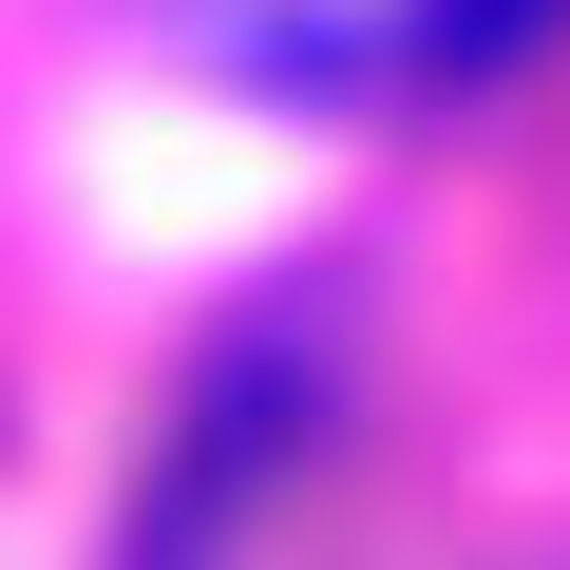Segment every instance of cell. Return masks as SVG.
I'll return each instance as SVG.
<instances>
[{"instance_id":"6da1fadb","label":"cell","mask_w":570,"mask_h":570,"mask_svg":"<svg viewBox=\"0 0 570 570\" xmlns=\"http://www.w3.org/2000/svg\"><path fill=\"white\" fill-rule=\"evenodd\" d=\"M285 419H324V324H247V343H228V381H209V419H190L153 532H209V513L247 494V456H285Z\"/></svg>"},{"instance_id":"7a4b0ae2","label":"cell","mask_w":570,"mask_h":570,"mask_svg":"<svg viewBox=\"0 0 570 570\" xmlns=\"http://www.w3.org/2000/svg\"><path fill=\"white\" fill-rule=\"evenodd\" d=\"M551 20H570V0H419V39H400V58H419V77H513Z\"/></svg>"}]
</instances>
